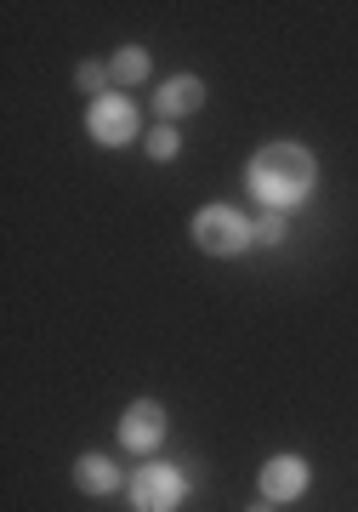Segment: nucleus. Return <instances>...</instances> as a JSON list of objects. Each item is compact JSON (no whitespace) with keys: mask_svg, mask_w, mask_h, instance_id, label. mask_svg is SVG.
Returning a JSON list of instances; mask_svg holds the SVG:
<instances>
[{"mask_svg":"<svg viewBox=\"0 0 358 512\" xmlns=\"http://www.w3.org/2000/svg\"><path fill=\"white\" fill-rule=\"evenodd\" d=\"M245 183H251L256 205H268V211H296L307 205V194L319 188V165L307 154L302 143H268L245 165Z\"/></svg>","mask_w":358,"mask_h":512,"instance_id":"1","label":"nucleus"},{"mask_svg":"<svg viewBox=\"0 0 358 512\" xmlns=\"http://www.w3.org/2000/svg\"><path fill=\"white\" fill-rule=\"evenodd\" d=\"M194 245L205 256H239L245 245H256V228L233 205H205L194 217Z\"/></svg>","mask_w":358,"mask_h":512,"instance_id":"2","label":"nucleus"},{"mask_svg":"<svg viewBox=\"0 0 358 512\" xmlns=\"http://www.w3.org/2000/svg\"><path fill=\"white\" fill-rule=\"evenodd\" d=\"M188 495V478L177 467H137L131 473V507L137 512H177Z\"/></svg>","mask_w":358,"mask_h":512,"instance_id":"3","label":"nucleus"},{"mask_svg":"<svg viewBox=\"0 0 358 512\" xmlns=\"http://www.w3.org/2000/svg\"><path fill=\"white\" fill-rule=\"evenodd\" d=\"M86 131H91L103 148H126L131 137H137V109H131L120 92H108V97H97V103H91Z\"/></svg>","mask_w":358,"mask_h":512,"instance_id":"4","label":"nucleus"},{"mask_svg":"<svg viewBox=\"0 0 358 512\" xmlns=\"http://www.w3.org/2000/svg\"><path fill=\"white\" fill-rule=\"evenodd\" d=\"M165 410L154 399H137L126 410V421H120V439H126V450H137V456H148V450H160L165 444Z\"/></svg>","mask_w":358,"mask_h":512,"instance_id":"5","label":"nucleus"},{"mask_svg":"<svg viewBox=\"0 0 358 512\" xmlns=\"http://www.w3.org/2000/svg\"><path fill=\"white\" fill-rule=\"evenodd\" d=\"M307 484H313V467L302 456H273L262 467V495L268 501H296V495H307Z\"/></svg>","mask_w":358,"mask_h":512,"instance_id":"6","label":"nucleus"},{"mask_svg":"<svg viewBox=\"0 0 358 512\" xmlns=\"http://www.w3.org/2000/svg\"><path fill=\"white\" fill-rule=\"evenodd\" d=\"M199 103H205V80H194V74H177V80H165L160 97H154V109L165 114V126H171V120H182V114H194Z\"/></svg>","mask_w":358,"mask_h":512,"instance_id":"7","label":"nucleus"},{"mask_svg":"<svg viewBox=\"0 0 358 512\" xmlns=\"http://www.w3.org/2000/svg\"><path fill=\"white\" fill-rule=\"evenodd\" d=\"M74 484H80L86 495H114V490H120V467H114L108 456H80Z\"/></svg>","mask_w":358,"mask_h":512,"instance_id":"8","label":"nucleus"},{"mask_svg":"<svg viewBox=\"0 0 358 512\" xmlns=\"http://www.w3.org/2000/svg\"><path fill=\"white\" fill-rule=\"evenodd\" d=\"M114 80H126V86L148 80V52H143V46H126V52H114Z\"/></svg>","mask_w":358,"mask_h":512,"instance_id":"9","label":"nucleus"},{"mask_svg":"<svg viewBox=\"0 0 358 512\" xmlns=\"http://www.w3.org/2000/svg\"><path fill=\"white\" fill-rule=\"evenodd\" d=\"M148 154H154V160H177V154H182V137H177V131H171V126H160V131H148Z\"/></svg>","mask_w":358,"mask_h":512,"instance_id":"10","label":"nucleus"},{"mask_svg":"<svg viewBox=\"0 0 358 512\" xmlns=\"http://www.w3.org/2000/svg\"><path fill=\"white\" fill-rule=\"evenodd\" d=\"M256 228V245H279L285 239V211H262V222H251Z\"/></svg>","mask_w":358,"mask_h":512,"instance_id":"11","label":"nucleus"},{"mask_svg":"<svg viewBox=\"0 0 358 512\" xmlns=\"http://www.w3.org/2000/svg\"><path fill=\"white\" fill-rule=\"evenodd\" d=\"M74 80L91 92V103H97V97H108V69H103V63H80V74H74Z\"/></svg>","mask_w":358,"mask_h":512,"instance_id":"12","label":"nucleus"},{"mask_svg":"<svg viewBox=\"0 0 358 512\" xmlns=\"http://www.w3.org/2000/svg\"><path fill=\"white\" fill-rule=\"evenodd\" d=\"M251 512H268V507H251Z\"/></svg>","mask_w":358,"mask_h":512,"instance_id":"13","label":"nucleus"}]
</instances>
